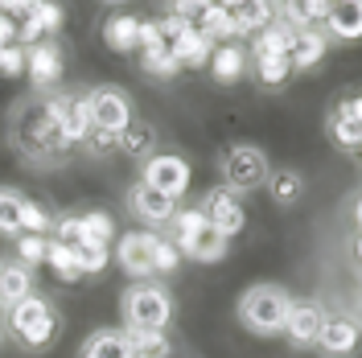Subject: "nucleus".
Returning a JSON list of instances; mask_svg holds the SVG:
<instances>
[{
	"label": "nucleus",
	"mask_w": 362,
	"mask_h": 358,
	"mask_svg": "<svg viewBox=\"0 0 362 358\" xmlns=\"http://www.w3.org/2000/svg\"><path fill=\"white\" fill-rule=\"evenodd\" d=\"M140 181L157 194L181 198L189 190V161L177 153H153L148 161H140Z\"/></svg>",
	"instance_id": "nucleus-7"
},
{
	"label": "nucleus",
	"mask_w": 362,
	"mask_h": 358,
	"mask_svg": "<svg viewBox=\"0 0 362 358\" xmlns=\"http://www.w3.org/2000/svg\"><path fill=\"white\" fill-rule=\"evenodd\" d=\"M119 153L132 161H148L153 153H157V132H153V124H140V120H132L124 132H119Z\"/></svg>",
	"instance_id": "nucleus-24"
},
{
	"label": "nucleus",
	"mask_w": 362,
	"mask_h": 358,
	"mask_svg": "<svg viewBox=\"0 0 362 358\" xmlns=\"http://www.w3.org/2000/svg\"><path fill=\"white\" fill-rule=\"evenodd\" d=\"M181 268V255L177 247L169 243V239H160L157 231H153V276H169V272Z\"/></svg>",
	"instance_id": "nucleus-32"
},
{
	"label": "nucleus",
	"mask_w": 362,
	"mask_h": 358,
	"mask_svg": "<svg viewBox=\"0 0 362 358\" xmlns=\"http://www.w3.org/2000/svg\"><path fill=\"white\" fill-rule=\"evenodd\" d=\"M338 108H341V112H346V115H350V120H354V124L362 128V91H358V95H350V99H341Z\"/></svg>",
	"instance_id": "nucleus-37"
},
{
	"label": "nucleus",
	"mask_w": 362,
	"mask_h": 358,
	"mask_svg": "<svg viewBox=\"0 0 362 358\" xmlns=\"http://www.w3.org/2000/svg\"><path fill=\"white\" fill-rule=\"evenodd\" d=\"M112 260L119 264L124 276H132L136 284L153 280V231H124V235H115Z\"/></svg>",
	"instance_id": "nucleus-8"
},
{
	"label": "nucleus",
	"mask_w": 362,
	"mask_h": 358,
	"mask_svg": "<svg viewBox=\"0 0 362 358\" xmlns=\"http://www.w3.org/2000/svg\"><path fill=\"white\" fill-rule=\"evenodd\" d=\"M119 313H124V330H160L165 334L173 321V292L157 280H140L124 292Z\"/></svg>",
	"instance_id": "nucleus-3"
},
{
	"label": "nucleus",
	"mask_w": 362,
	"mask_h": 358,
	"mask_svg": "<svg viewBox=\"0 0 362 358\" xmlns=\"http://www.w3.org/2000/svg\"><path fill=\"white\" fill-rule=\"evenodd\" d=\"M45 264L54 268V276H58V280H66V284L83 280V276H78V264H74V247L58 243V239H49V243H45Z\"/></svg>",
	"instance_id": "nucleus-29"
},
{
	"label": "nucleus",
	"mask_w": 362,
	"mask_h": 358,
	"mask_svg": "<svg viewBox=\"0 0 362 358\" xmlns=\"http://www.w3.org/2000/svg\"><path fill=\"white\" fill-rule=\"evenodd\" d=\"M321 325H325V309L317 301H293L288 317H284V337L293 342L296 350H309L321 337Z\"/></svg>",
	"instance_id": "nucleus-11"
},
{
	"label": "nucleus",
	"mask_w": 362,
	"mask_h": 358,
	"mask_svg": "<svg viewBox=\"0 0 362 358\" xmlns=\"http://www.w3.org/2000/svg\"><path fill=\"white\" fill-rule=\"evenodd\" d=\"M354 226H358V235H362V198H354Z\"/></svg>",
	"instance_id": "nucleus-39"
},
{
	"label": "nucleus",
	"mask_w": 362,
	"mask_h": 358,
	"mask_svg": "<svg viewBox=\"0 0 362 358\" xmlns=\"http://www.w3.org/2000/svg\"><path fill=\"white\" fill-rule=\"evenodd\" d=\"M329 54V37L321 29H293V42H288V62H293V74L300 70L321 67V58Z\"/></svg>",
	"instance_id": "nucleus-15"
},
{
	"label": "nucleus",
	"mask_w": 362,
	"mask_h": 358,
	"mask_svg": "<svg viewBox=\"0 0 362 358\" xmlns=\"http://www.w3.org/2000/svg\"><path fill=\"white\" fill-rule=\"evenodd\" d=\"M115 243V219L107 210L78 214V243L74 247H112Z\"/></svg>",
	"instance_id": "nucleus-21"
},
{
	"label": "nucleus",
	"mask_w": 362,
	"mask_h": 358,
	"mask_svg": "<svg viewBox=\"0 0 362 358\" xmlns=\"http://www.w3.org/2000/svg\"><path fill=\"white\" fill-rule=\"evenodd\" d=\"M87 112H90V128H99V132H115V136L136 120L132 95H128L124 87H95L87 95Z\"/></svg>",
	"instance_id": "nucleus-6"
},
{
	"label": "nucleus",
	"mask_w": 362,
	"mask_h": 358,
	"mask_svg": "<svg viewBox=\"0 0 362 358\" xmlns=\"http://www.w3.org/2000/svg\"><path fill=\"white\" fill-rule=\"evenodd\" d=\"M247 58H251V67H255V79H259L264 87H280V83L293 79L288 54H247Z\"/></svg>",
	"instance_id": "nucleus-27"
},
{
	"label": "nucleus",
	"mask_w": 362,
	"mask_h": 358,
	"mask_svg": "<svg viewBox=\"0 0 362 358\" xmlns=\"http://www.w3.org/2000/svg\"><path fill=\"white\" fill-rule=\"evenodd\" d=\"M272 21H276V4H230L235 42H251V37L264 33Z\"/></svg>",
	"instance_id": "nucleus-19"
},
{
	"label": "nucleus",
	"mask_w": 362,
	"mask_h": 358,
	"mask_svg": "<svg viewBox=\"0 0 362 358\" xmlns=\"http://www.w3.org/2000/svg\"><path fill=\"white\" fill-rule=\"evenodd\" d=\"M128 210H132L140 223H148V226H169L173 223V214H177V198L157 194V190H148L144 181H136L132 190H128Z\"/></svg>",
	"instance_id": "nucleus-12"
},
{
	"label": "nucleus",
	"mask_w": 362,
	"mask_h": 358,
	"mask_svg": "<svg viewBox=\"0 0 362 358\" xmlns=\"http://www.w3.org/2000/svg\"><path fill=\"white\" fill-rule=\"evenodd\" d=\"M354 260H362V235H354Z\"/></svg>",
	"instance_id": "nucleus-40"
},
{
	"label": "nucleus",
	"mask_w": 362,
	"mask_h": 358,
	"mask_svg": "<svg viewBox=\"0 0 362 358\" xmlns=\"http://www.w3.org/2000/svg\"><path fill=\"white\" fill-rule=\"evenodd\" d=\"M49 226H54V219L45 214L37 202L25 198V202H21V235H45Z\"/></svg>",
	"instance_id": "nucleus-34"
},
{
	"label": "nucleus",
	"mask_w": 362,
	"mask_h": 358,
	"mask_svg": "<svg viewBox=\"0 0 362 358\" xmlns=\"http://www.w3.org/2000/svg\"><path fill=\"white\" fill-rule=\"evenodd\" d=\"M288 305H293L288 289H280V284H251V289L239 296L235 313H239V325H243L247 334L276 337V334H284Z\"/></svg>",
	"instance_id": "nucleus-2"
},
{
	"label": "nucleus",
	"mask_w": 362,
	"mask_h": 358,
	"mask_svg": "<svg viewBox=\"0 0 362 358\" xmlns=\"http://www.w3.org/2000/svg\"><path fill=\"white\" fill-rule=\"evenodd\" d=\"M4 45H17V21L0 13V50H4Z\"/></svg>",
	"instance_id": "nucleus-38"
},
{
	"label": "nucleus",
	"mask_w": 362,
	"mask_h": 358,
	"mask_svg": "<svg viewBox=\"0 0 362 358\" xmlns=\"http://www.w3.org/2000/svg\"><path fill=\"white\" fill-rule=\"evenodd\" d=\"M8 144L13 153L25 161V165H37V169H49V165H62L70 157L66 140L58 136V124L45 112V99L33 95L13 108V120H8Z\"/></svg>",
	"instance_id": "nucleus-1"
},
{
	"label": "nucleus",
	"mask_w": 362,
	"mask_h": 358,
	"mask_svg": "<svg viewBox=\"0 0 362 358\" xmlns=\"http://www.w3.org/2000/svg\"><path fill=\"white\" fill-rule=\"evenodd\" d=\"M198 210H202V219L210 223V231H218L226 243H230L235 235H243V226H247V210H243V202L235 198L230 190H223V185L210 190Z\"/></svg>",
	"instance_id": "nucleus-9"
},
{
	"label": "nucleus",
	"mask_w": 362,
	"mask_h": 358,
	"mask_svg": "<svg viewBox=\"0 0 362 358\" xmlns=\"http://www.w3.org/2000/svg\"><path fill=\"white\" fill-rule=\"evenodd\" d=\"M62 45L58 42H37L29 45V62H25V74H29V83L37 95H49V91L62 83Z\"/></svg>",
	"instance_id": "nucleus-10"
},
{
	"label": "nucleus",
	"mask_w": 362,
	"mask_h": 358,
	"mask_svg": "<svg viewBox=\"0 0 362 358\" xmlns=\"http://www.w3.org/2000/svg\"><path fill=\"white\" fill-rule=\"evenodd\" d=\"M21 194L17 190H4L0 185V235H8V239H17L21 235Z\"/></svg>",
	"instance_id": "nucleus-31"
},
{
	"label": "nucleus",
	"mask_w": 362,
	"mask_h": 358,
	"mask_svg": "<svg viewBox=\"0 0 362 358\" xmlns=\"http://www.w3.org/2000/svg\"><path fill=\"white\" fill-rule=\"evenodd\" d=\"M25 62H29V50H25V45H4V50H0V74H4V79H21Z\"/></svg>",
	"instance_id": "nucleus-36"
},
{
	"label": "nucleus",
	"mask_w": 362,
	"mask_h": 358,
	"mask_svg": "<svg viewBox=\"0 0 362 358\" xmlns=\"http://www.w3.org/2000/svg\"><path fill=\"white\" fill-rule=\"evenodd\" d=\"M358 342H362L358 321L346 317V313H334V317H325V325H321L317 350H321L325 358H350L354 350H358Z\"/></svg>",
	"instance_id": "nucleus-13"
},
{
	"label": "nucleus",
	"mask_w": 362,
	"mask_h": 358,
	"mask_svg": "<svg viewBox=\"0 0 362 358\" xmlns=\"http://www.w3.org/2000/svg\"><path fill=\"white\" fill-rule=\"evenodd\" d=\"M268 173H272V165L259 144H230L223 153V185L235 198L251 194V190H264Z\"/></svg>",
	"instance_id": "nucleus-5"
},
{
	"label": "nucleus",
	"mask_w": 362,
	"mask_h": 358,
	"mask_svg": "<svg viewBox=\"0 0 362 358\" xmlns=\"http://www.w3.org/2000/svg\"><path fill=\"white\" fill-rule=\"evenodd\" d=\"M78 358H132V346H128V334L124 330H95L83 342Z\"/></svg>",
	"instance_id": "nucleus-22"
},
{
	"label": "nucleus",
	"mask_w": 362,
	"mask_h": 358,
	"mask_svg": "<svg viewBox=\"0 0 362 358\" xmlns=\"http://www.w3.org/2000/svg\"><path fill=\"white\" fill-rule=\"evenodd\" d=\"M33 268H25L17 260H4L0 264V309H13L21 305L25 296H33Z\"/></svg>",
	"instance_id": "nucleus-17"
},
{
	"label": "nucleus",
	"mask_w": 362,
	"mask_h": 358,
	"mask_svg": "<svg viewBox=\"0 0 362 358\" xmlns=\"http://www.w3.org/2000/svg\"><path fill=\"white\" fill-rule=\"evenodd\" d=\"M103 45L112 54H136L140 50V17L132 13H115L103 21Z\"/></svg>",
	"instance_id": "nucleus-18"
},
{
	"label": "nucleus",
	"mask_w": 362,
	"mask_h": 358,
	"mask_svg": "<svg viewBox=\"0 0 362 358\" xmlns=\"http://www.w3.org/2000/svg\"><path fill=\"white\" fill-rule=\"evenodd\" d=\"M169 50H173V58L181 62V70H185V67H189V70H202L206 62H210V54H214V45L206 42L194 25H185L177 37H173V45H169Z\"/></svg>",
	"instance_id": "nucleus-20"
},
{
	"label": "nucleus",
	"mask_w": 362,
	"mask_h": 358,
	"mask_svg": "<svg viewBox=\"0 0 362 358\" xmlns=\"http://www.w3.org/2000/svg\"><path fill=\"white\" fill-rule=\"evenodd\" d=\"M264 190H268V198L276 206H296V202L305 198V178L296 169H272L268 181H264Z\"/></svg>",
	"instance_id": "nucleus-23"
},
{
	"label": "nucleus",
	"mask_w": 362,
	"mask_h": 358,
	"mask_svg": "<svg viewBox=\"0 0 362 358\" xmlns=\"http://www.w3.org/2000/svg\"><path fill=\"white\" fill-rule=\"evenodd\" d=\"M45 235H17V264H25V268H37V264H45Z\"/></svg>",
	"instance_id": "nucleus-33"
},
{
	"label": "nucleus",
	"mask_w": 362,
	"mask_h": 358,
	"mask_svg": "<svg viewBox=\"0 0 362 358\" xmlns=\"http://www.w3.org/2000/svg\"><path fill=\"white\" fill-rule=\"evenodd\" d=\"M83 149H87L90 157H119V136L115 132H99V128H90L87 140H83Z\"/></svg>",
	"instance_id": "nucleus-35"
},
{
	"label": "nucleus",
	"mask_w": 362,
	"mask_h": 358,
	"mask_svg": "<svg viewBox=\"0 0 362 358\" xmlns=\"http://www.w3.org/2000/svg\"><path fill=\"white\" fill-rule=\"evenodd\" d=\"M321 33H325L329 42H358V37H362V0H341V4H329Z\"/></svg>",
	"instance_id": "nucleus-14"
},
{
	"label": "nucleus",
	"mask_w": 362,
	"mask_h": 358,
	"mask_svg": "<svg viewBox=\"0 0 362 358\" xmlns=\"http://www.w3.org/2000/svg\"><path fill=\"white\" fill-rule=\"evenodd\" d=\"M210 74H214V83H239L243 74H247L251 58H247V45L243 42H226V45H214V54H210Z\"/></svg>",
	"instance_id": "nucleus-16"
},
{
	"label": "nucleus",
	"mask_w": 362,
	"mask_h": 358,
	"mask_svg": "<svg viewBox=\"0 0 362 358\" xmlns=\"http://www.w3.org/2000/svg\"><path fill=\"white\" fill-rule=\"evenodd\" d=\"M140 70L148 74V79H173L181 74V62L173 58V50H140Z\"/></svg>",
	"instance_id": "nucleus-30"
},
{
	"label": "nucleus",
	"mask_w": 362,
	"mask_h": 358,
	"mask_svg": "<svg viewBox=\"0 0 362 358\" xmlns=\"http://www.w3.org/2000/svg\"><path fill=\"white\" fill-rule=\"evenodd\" d=\"M124 334H128L132 358H169L173 354V342L160 330H124Z\"/></svg>",
	"instance_id": "nucleus-28"
},
{
	"label": "nucleus",
	"mask_w": 362,
	"mask_h": 358,
	"mask_svg": "<svg viewBox=\"0 0 362 358\" xmlns=\"http://www.w3.org/2000/svg\"><path fill=\"white\" fill-rule=\"evenodd\" d=\"M325 136L334 140V149H341V153H354V149H362V128L346 112H341V108H334V112H329V120H325Z\"/></svg>",
	"instance_id": "nucleus-26"
},
{
	"label": "nucleus",
	"mask_w": 362,
	"mask_h": 358,
	"mask_svg": "<svg viewBox=\"0 0 362 358\" xmlns=\"http://www.w3.org/2000/svg\"><path fill=\"white\" fill-rule=\"evenodd\" d=\"M226 239L218 235V231H210V223H206L202 235H194V243L181 251V260H194V264H218V260H226Z\"/></svg>",
	"instance_id": "nucleus-25"
},
{
	"label": "nucleus",
	"mask_w": 362,
	"mask_h": 358,
	"mask_svg": "<svg viewBox=\"0 0 362 358\" xmlns=\"http://www.w3.org/2000/svg\"><path fill=\"white\" fill-rule=\"evenodd\" d=\"M4 321H8V330L13 337L29 346V350H45L54 337H58V313H54V305L45 301V296H25L21 305H13V309H4Z\"/></svg>",
	"instance_id": "nucleus-4"
}]
</instances>
